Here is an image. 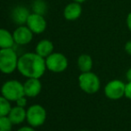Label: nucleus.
<instances>
[{
    "label": "nucleus",
    "instance_id": "aec40b11",
    "mask_svg": "<svg viewBox=\"0 0 131 131\" xmlns=\"http://www.w3.org/2000/svg\"><path fill=\"white\" fill-rule=\"evenodd\" d=\"M125 96L128 99L131 100V81L126 84V91H125Z\"/></svg>",
    "mask_w": 131,
    "mask_h": 131
},
{
    "label": "nucleus",
    "instance_id": "6ab92c4d",
    "mask_svg": "<svg viewBox=\"0 0 131 131\" xmlns=\"http://www.w3.org/2000/svg\"><path fill=\"white\" fill-rule=\"evenodd\" d=\"M13 123L7 116L0 117V131H12Z\"/></svg>",
    "mask_w": 131,
    "mask_h": 131
},
{
    "label": "nucleus",
    "instance_id": "4be33fe9",
    "mask_svg": "<svg viewBox=\"0 0 131 131\" xmlns=\"http://www.w3.org/2000/svg\"><path fill=\"white\" fill-rule=\"evenodd\" d=\"M125 51L128 54L131 55V40H128L126 44H125Z\"/></svg>",
    "mask_w": 131,
    "mask_h": 131
},
{
    "label": "nucleus",
    "instance_id": "f03ea898",
    "mask_svg": "<svg viewBox=\"0 0 131 131\" xmlns=\"http://www.w3.org/2000/svg\"><path fill=\"white\" fill-rule=\"evenodd\" d=\"M17 53L14 48H3L0 49V71L5 74H11L18 66Z\"/></svg>",
    "mask_w": 131,
    "mask_h": 131
},
{
    "label": "nucleus",
    "instance_id": "6e6552de",
    "mask_svg": "<svg viewBox=\"0 0 131 131\" xmlns=\"http://www.w3.org/2000/svg\"><path fill=\"white\" fill-rule=\"evenodd\" d=\"M26 25L34 34H41L47 29V23L44 15L36 13H30Z\"/></svg>",
    "mask_w": 131,
    "mask_h": 131
},
{
    "label": "nucleus",
    "instance_id": "ddd939ff",
    "mask_svg": "<svg viewBox=\"0 0 131 131\" xmlns=\"http://www.w3.org/2000/svg\"><path fill=\"white\" fill-rule=\"evenodd\" d=\"M7 117L9 118V119L13 123V125L21 124L24 121H26L27 111L25 110L24 107H21L16 105L14 107H12V109H11Z\"/></svg>",
    "mask_w": 131,
    "mask_h": 131
},
{
    "label": "nucleus",
    "instance_id": "9b49d317",
    "mask_svg": "<svg viewBox=\"0 0 131 131\" xmlns=\"http://www.w3.org/2000/svg\"><path fill=\"white\" fill-rule=\"evenodd\" d=\"M82 14V7L81 4L78 2H71L68 4L63 10V17L67 21H75L79 19Z\"/></svg>",
    "mask_w": 131,
    "mask_h": 131
},
{
    "label": "nucleus",
    "instance_id": "7ed1b4c3",
    "mask_svg": "<svg viewBox=\"0 0 131 131\" xmlns=\"http://www.w3.org/2000/svg\"><path fill=\"white\" fill-rule=\"evenodd\" d=\"M1 95L10 102H16L21 97L25 96L23 84L15 79L5 81L1 86Z\"/></svg>",
    "mask_w": 131,
    "mask_h": 131
},
{
    "label": "nucleus",
    "instance_id": "39448f33",
    "mask_svg": "<svg viewBox=\"0 0 131 131\" xmlns=\"http://www.w3.org/2000/svg\"><path fill=\"white\" fill-rule=\"evenodd\" d=\"M47 119V111L40 104L31 105L27 110V118L29 126L33 128H38L45 123Z\"/></svg>",
    "mask_w": 131,
    "mask_h": 131
},
{
    "label": "nucleus",
    "instance_id": "f257e3e1",
    "mask_svg": "<svg viewBox=\"0 0 131 131\" xmlns=\"http://www.w3.org/2000/svg\"><path fill=\"white\" fill-rule=\"evenodd\" d=\"M17 70L27 79H40L47 70L46 59L36 52L23 53L19 57Z\"/></svg>",
    "mask_w": 131,
    "mask_h": 131
},
{
    "label": "nucleus",
    "instance_id": "9d476101",
    "mask_svg": "<svg viewBox=\"0 0 131 131\" xmlns=\"http://www.w3.org/2000/svg\"><path fill=\"white\" fill-rule=\"evenodd\" d=\"M25 96L27 97H36L41 92L42 84L39 79L29 78L23 83Z\"/></svg>",
    "mask_w": 131,
    "mask_h": 131
},
{
    "label": "nucleus",
    "instance_id": "f3484780",
    "mask_svg": "<svg viewBox=\"0 0 131 131\" xmlns=\"http://www.w3.org/2000/svg\"><path fill=\"white\" fill-rule=\"evenodd\" d=\"M31 8H32V13L44 15L47 12V5L44 0H34L31 5Z\"/></svg>",
    "mask_w": 131,
    "mask_h": 131
},
{
    "label": "nucleus",
    "instance_id": "4468645a",
    "mask_svg": "<svg viewBox=\"0 0 131 131\" xmlns=\"http://www.w3.org/2000/svg\"><path fill=\"white\" fill-rule=\"evenodd\" d=\"M53 48H54V47H53V44L51 40L42 39L37 44L35 51L38 54L46 59L51 53H53Z\"/></svg>",
    "mask_w": 131,
    "mask_h": 131
},
{
    "label": "nucleus",
    "instance_id": "423d86ee",
    "mask_svg": "<svg viewBox=\"0 0 131 131\" xmlns=\"http://www.w3.org/2000/svg\"><path fill=\"white\" fill-rule=\"evenodd\" d=\"M47 69L54 73L63 72L68 68V59L63 53L53 52L46 58Z\"/></svg>",
    "mask_w": 131,
    "mask_h": 131
},
{
    "label": "nucleus",
    "instance_id": "a211bd4d",
    "mask_svg": "<svg viewBox=\"0 0 131 131\" xmlns=\"http://www.w3.org/2000/svg\"><path fill=\"white\" fill-rule=\"evenodd\" d=\"M11 109L12 106H11L10 101L1 95H0V117L8 116Z\"/></svg>",
    "mask_w": 131,
    "mask_h": 131
},
{
    "label": "nucleus",
    "instance_id": "5701e85b",
    "mask_svg": "<svg viewBox=\"0 0 131 131\" xmlns=\"http://www.w3.org/2000/svg\"><path fill=\"white\" fill-rule=\"evenodd\" d=\"M126 21H127V26H128V29H129V31H131V12L128 14V16H127Z\"/></svg>",
    "mask_w": 131,
    "mask_h": 131
},
{
    "label": "nucleus",
    "instance_id": "412c9836",
    "mask_svg": "<svg viewBox=\"0 0 131 131\" xmlns=\"http://www.w3.org/2000/svg\"><path fill=\"white\" fill-rule=\"evenodd\" d=\"M15 103H16V104H17L18 106L25 107V106H26V104H27V98L25 96H23V97H21L20 99H18Z\"/></svg>",
    "mask_w": 131,
    "mask_h": 131
},
{
    "label": "nucleus",
    "instance_id": "dca6fc26",
    "mask_svg": "<svg viewBox=\"0 0 131 131\" xmlns=\"http://www.w3.org/2000/svg\"><path fill=\"white\" fill-rule=\"evenodd\" d=\"M77 64H78L79 70L81 72L91 71L92 68H93V60H92V57L89 54L83 53V54L79 56L78 61H77Z\"/></svg>",
    "mask_w": 131,
    "mask_h": 131
},
{
    "label": "nucleus",
    "instance_id": "bb28decb",
    "mask_svg": "<svg viewBox=\"0 0 131 131\" xmlns=\"http://www.w3.org/2000/svg\"><path fill=\"white\" fill-rule=\"evenodd\" d=\"M79 131H90V130H86V129H83V130H79Z\"/></svg>",
    "mask_w": 131,
    "mask_h": 131
},
{
    "label": "nucleus",
    "instance_id": "2eb2a0df",
    "mask_svg": "<svg viewBox=\"0 0 131 131\" xmlns=\"http://www.w3.org/2000/svg\"><path fill=\"white\" fill-rule=\"evenodd\" d=\"M15 45L13 33L8 29L0 28V49L12 48Z\"/></svg>",
    "mask_w": 131,
    "mask_h": 131
},
{
    "label": "nucleus",
    "instance_id": "a878e982",
    "mask_svg": "<svg viewBox=\"0 0 131 131\" xmlns=\"http://www.w3.org/2000/svg\"><path fill=\"white\" fill-rule=\"evenodd\" d=\"M73 1H75V2H78V3L82 4V3H84V2H86V0H73Z\"/></svg>",
    "mask_w": 131,
    "mask_h": 131
},
{
    "label": "nucleus",
    "instance_id": "f8f14e48",
    "mask_svg": "<svg viewBox=\"0 0 131 131\" xmlns=\"http://www.w3.org/2000/svg\"><path fill=\"white\" fill-rule=\"evenodd\" d=\"M30 12L23 5H17L12 11V19L16 24L25 25Z\"/></svg>",
    "mask_w": 131,
    "mask_h": 131
},
{
    "label": "nucleus",
    "instance_id": "0eeeda50",
    "mask_svg": "<svg viewBox=\"0 0 131 131\" xmlns=\"http://www.w3.org/2000/svg\"><path fill=\"white\" fill-rule=\"evenodd\" d=\"M126 84L119 79L111 80L104 86V95L111 100H119L125 96Z\"/></svg>",
    "mask_w": 131,
    "mask_h": 131
},
{
    "label": "nucleus",
    "instance_id": "20e7f679",
    "mask_svg": "<svg viewBox=\"0 0 131 131\" xmlns=\"http://www.w3.org/2000/svg\"><path fill=\"white\" fill-rule=\"evenodd\" d=\"M79 86L83 92L86 94H95L99 91L101 86L100 79L92 71L81 72L79 76Z\"/></svg>",
    "mask_w": 131,
    "mask_h": 131
},
{
    "label": "nucleus",
    "instance_id": "b1692460",
    "mask_svg": "<svg viewBox=\"0 0 131 131\" xmlns=\"http://www.w3.org/2000/svg\"><path fill=\"white\" fill-rule=\"evenodd\" d=\"M17 131H35L34 128L33 127H21V128H20Z\"/></svg>",
    "mask_w": 131,
    "mask_h": 131
},
{
    "label": "nucleus",
    "instance_id": "1a4fd4ad",
    "mask_svg": "<svg viewBox=\"0 0 131 131\" xmlns=\"http://www.w3.org/2000/svg\"><path fill=\"white\" fill-rule=\"evenodd\" d=\"M34 33L29 29V28L25 25H19L13 32L14 39L16 45L25 46L29 44L33 39Z\"/></svg>",
    "mask_w": 131,
    "mask_h": 131
},
{
    "label": "nucleus",
    "instance_id": "393cba45",
    "mask_svg": "<svg viewBox=\"0 0 131 131\" xmlns=\"http://www.w3.org/2000/svg\"><path fill=\"white\" fill-rule=\"evenodd\" d=\"M126 78H127V79H128V82H129V81H131V68H130V69H128V71H127V72H126Z\"/></svg>",
    "mask_w": 131,
    "mask_h": 131
}]
</instances>
